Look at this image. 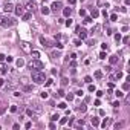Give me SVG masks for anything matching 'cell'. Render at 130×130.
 <instances>
[{
    "mask_svg": "<svg viewBox=\"0 0 130 130\" xmlns=\"http://www.w3.org/2000/svg\"><path fill=\"white\" fill-rule=\"evenodd\" d=\"M63 12H64V15H66V17H68V15H71V12H72V9H71V8H66V9H64V11H63Z\"/></svg>",
    "mask_w": 130,
    "mask_h": 130,
    "instance_id": "obj_15",
    "label": "cell"
},
{
    "mask_svg": "<svg viewBox=\"0 0 130 130\" xmlns=\"http://www.w3.org/2000/svg\"><path fill=\"white\" fill-rule=\"evenodd\" d=\"M60 124H66V118H61L60 119Z\"/></svg>",
    "mask_w": 130,
    "mask_h": 130,
    "instance_id": "obj_31",
    "label": "cell"
},
{
    "mask_svg": "<svg viewBox=\"0 0 130 130\" xmlns=\"http://www.w3.org/2000/svg\"><path fill=\"white\" fill-rule=\"evenodd\" d=\"M115 40H116V41H119V40H121V35H119V34H116V35H115Z\"/></svg>",
    "mask_w": 130,
    "mask_h": 130,
    "instance_id": "obj_25",
    "label": "cell"
},
{
    "mask_svg": "<svg viewBox=\"0 0 130 130\" xmlns=\"http://www.w3.org/2000/svg\"><path fill=\"white\" fill-rule=\"evenodd\" d=\"M44 2H46V0H44Z\"/></svg>",
    "mask_w": 130,
    "mask_h": 130,
    "instance_id": "obj_36",
    "label": "cell"
},
{
    "mask_svg": "<svg viewBox=\"0 0 130 130\" xmlns=\"http://www.w3.org/2000/svg\"><path fill=\"white\" fill-rule=\"evenodd\" d=\"M84 81H86V83H90V81H92V78H90V77H86V78H84Z\"/></svg>",
    "mask_w": 130,
    "mask_h": 130,
    "instance_id": "obj_28",
    "label": "cell"
},
{
    "mask_svg": "<svg viewBox=\"0 0 130 130\" xmlns=\"http://www.w3.org/2000/svg\"><path fill=\"white\" fill-rule=\"evenodd\" d=\"M31 54H32L34 58H38V57H40V52H38V51H31Z\"/></svg>",
    "mask_w": 130,
    "mask_h": 130,
    "instance_id": "obj_14",
    "label": "cell"
},
{
    "mask_svg": "<svg viewBox=\"0 0 130 130\" xmlns=\"http://www.w3.org/2000/svg\"><path fill=\"white\" fill-rule=\"evenodd\" d=\"M57 57H60L58 52H52V54H51V58H57Z\"/></svg>",
    "mask_w": 130,
    "mask_h": 130,
    "instance_id": "obj_19",
    "label": "cell"
},
{
    "mask_svg": "<svg viewBox=\"0 0 130 130\" xmlns=\"http://www.w3.org/2000/svg\"><path fill=\"white\" fill-rule=\"evenodd\" d=\"M78 34H80V38H81V40H84V38L87 37V32H86L84 29H81V31L78 29Z\"/></svg>",
    "mask_w": 130,
    "mask_h": 130,
    "instance_id": "obj_8",
    "label": "cell"
},
{
    "mask_svg": "<svg viewBox=\"0 0 130 130\" xmlns=\"http://www.w3.org/2000/svg\"><path fill=\"white\" fill-rule=\"evenodd\" d=\"M90 22H92V19H90V17H86V19H84V23H90Z\"/></svg>",
    "mask_w": 130,
    "mask_h": 130,
    "instance_id": "obj_22",
    "label": "cell"
},
{
    "mask_svg": "<svg viewBox=\"0 0 130 130\" xmlns=\"http://www.w3.org/2000/svg\"><path fill=\"white\" fill-rule=\"evenodd\" d=\"M6 71H8V66H6L5 63H0V72H3V74H5Z\"/></svg>",
    "mask_w": 130,
    "mask_h": 130,
    "instance_id": "obj_9",
    "label": "cell"
},
{
    "mask_svg": "<svg viewBox=\"0 0 130 130\" xmlns=\"http://www.w3.org/2000/svg\"><path fill=\"white\" fill-rule=\"evenodd\" d=\"M29 68L34 69V71H41V69H43V63H41L38 58H34V60L29 63Z\"/></svg>",
    "mask_w": 130,
    "mask_h": 130,
    "instance_id": "obj_3",
    "label": "cell"
},
{
    "mask_svg": "<svg viewBox=\"0 0 130 130\" xmlns=\"http://www.w3.org/2000/svg\"><path fill=\"white\" fill-rule=\"evenodd\" d=\"M61 8V2H55V3H52V11H57V9H60Z\"/></svg>",
    "mask_w": 130,
    "mask_h": 130,
    "instance_id": "obj_7",
    "label": "cell"
},
{
    "mask_svg": "<svg viewBox=\"0 0 130 130\" xmlns=\"http://www.w3.org/2000/svg\"><path fill=\"white\" fill-rule=\"evenodd\" d=\"M32 81L37 84H43L46 81V75L41 71H32Z\"/></svg>",
    "mask_w": 130,
    "mask_h": 130,
    "instance_id": "obj_1",
    "label": "cell"
},
{
    "mask_svg": "<svg viewBox=\"0 0 130 130\" xmlns=\"http://www.w3.org/2000/svg\"><path fill=\"white\" fill-rule=\"evenodd\" d=\"M32 8H34V3L28 2V3H26V9H32Z\"/></svg>",
    "mask_w": 130,
    "mask_h": 130,
    "instance_id": "obj_16",
    "label": "cell"
},
{
    "mask_svg": "<svg viewBox=\"0 0 130 130\" xmlns=\"http://www.w3.org/2000/svg\"><path fill=\"white\" fill-rule=\"evenodd\" d=\"M41 98H47V93L46 92H41Z\"/></svg>",
    "mask_w": 130,
    "mask_h": 130,
    "instance_id": "obj_33",
    "label": "cell"
},
{
    "mask_svg": "<svg viewBox=\"0 0 130 130\" xmlns=\"http://www.w3.org/2000/svg\"><path fill=\"white\" fill-rule=\"evenodd\" d=\"M98 14H100V12H98L96 9H92V17H98Z\"/></svg>",
    "mask_w": 130,
    "mask_h": 130,
    "instance_id": "obj_18",
    "label": "cell"
},
{
    "mask_svg": "<svg viewBox=\"0 0 130 130\" xmlns=\"http://www.w3.org/2000/svg\"><path fill=\"white\" fill-rule=\"evenodd\" d=\"M14 25V20L8 15H3V17H0V26H3V28H9Z\"/></svg>",
    "mask_w": 130,
    "mask_h": 130,
    "instance_id": "obj_2",
    "label": "cell"
},
{
    "mask_svg": "<svg viewBox=\"0 0 130 130\" xmlns=\"http://www.w3.org/2000/svg\"><path fill=\"white\" fill-rule=\"evenodd\" d=\"M40 41H41V44H43V46H51V44H49V41H47L46 38H43V37L40 38Z\"/></svg>",
    "mask_w": 130,
    "mask_h": 130,
    "instance_id": "obj_12",
    "label": "cell"
},
{
    "mask_svg": "<svg viewBox=\"0 0 130 130\" xmlns=\"http://www.w3.org/2000/svg\"><path fill=\"white\" fill-rule=\"evenodd\" d=\"M3 58H5V55H3V54H0V61H3Z\"/></svg>",
    "mask_w": 130,
    "mask_h": 130,
    "instance_id": "obj_34",
    "label": "cell"
},
{
    "mask_svg": "<svg viewBox=\"0 0 130 130\" xmlns=\"http://www.w3.org/2000/svg\"><path fill=\"white\" fill-rule=\"evenodd\" d=\"M58 118H60V116H58V115H52V118H51V119H52V121H57V119H58Z\"/></svg>",
    "mask_w": 130,
    "mask_h": 130,
    "instance_id": "obj_24",
    "label": "cell"
},
{
    "mask_svg": "<svg viewBox=\"0 0 130 130\" xmlns=\"http://www.w3.org/2000/svg\"><path fill=\"white\" fill-rule=\"evenodd\" d=\"M93 90H95V86L90 84V86H89V92H93Z\"/></svg>",
    "mask_w": 130,
    "mask_h": 130,
    "instance_id": "obj_29",
    "label": "cell"
},
{
    "mask_svg": "<svg viewBox=\"0 0 130 130\" xmlns=\"http://www.w3.org/2000/svg\"><path fill=\"white\" fill-rule=\"evenodd\" d=\"M100 58H101V60H104V58H106V54H104V52H101V54H100Z\"/></svg>",
    "mask_w": 130,
    "mask_h": 130,
    "instance_id": "obj_26",
    "label": "cell"
},
{
    "mask_svg": "<svg viewBox=\"0 0 130 130\" xmlns=\"http://www.w3.org/2000/svg\"><path fill=\"white\" fill-rule=\"evenodd\" d=\"M109 124H110V118H107V119H104V121H103V124H101V125H103V127H104V128H106V127H107V125H109Z\"/></svg>",
    "mask_w": 130,
    "mask_h": 130,
    "instance_id": "obj_13",
    "label": "cell"
},
{
    "mask_svg": "<svg viewBox=\"0 0 130 130\" xmlns=\"http://www.w3.org/2000/svg\"><path fill=\"white\" fill-rule=\"evenodd\" d=\"M110 63H116V57H110Z\"/></svg>",
    "mask_w": 130,
    "mask_h": 130,
    "instance_id": "obj_27",
    "label": "cell"
},
{
    "mask_svg": "<svg viewBox=\"0 0 130 130\" xmlns=\"http://www.w3.org/2000/svg\"><path fill=\"white\" fill-rule=\"evenodd\" d=\"M15 64H17V68H22V66H23V64H25V61H23L22 58H19V60L15 61Z\"/></svg>",
    "mask_w": 130,
    "mask_h": 130,
    "instance_id": "obj_11",
    "label": "cell"
},
{
    "mask_svg": "<svg viewBox=\"0 0 130 130\" xmlns=\"http://www.w3.org/2000/svg\"><path fill=\"white\" fill-rule=\"evenodd\" d=\"M5 84V80H0V86H3Z\"/></svg>",
    "mask_w": 130,
    "mask_h": 130,
    "instance_id": "obj_35",
    "label": "cell"
},
{
    "mask_svg": "<svg viewBox=\"0 0 130 130\" xmlns=\"http://www.w3.org/2000/svg\"><path fill=\"white\" fill-rule=\"evenodd\" d=\"M41 12H43V14H49V9L44 6V8H41Z\"/></svg>",
    "mask_w": 130,
    "mask_h": 130,
    "instance_id": "obj_20",
    "label": "cell"
},
{
    "mask_svg": "<svg viewBox=\"0 0 130 130\" xmlns=\"http://www.w3.org/2000/svg\"><path fill=\"white\" fill-rule=\"evenodd\" d=\"M23 9H25V8H23L22 5L14 6V11H15V14H17V15H23Z\"/></svg>",
    "mask_w": 130,
    "mask_h": 130,
    "instance_id": "obj_6",
    "label": "cell"
},
{
    "mask_svg": "<svg viewBox=\"0 0 130 130\" xmlns=\"http://www.w3.org/2000/svg\"><path fill=\"white\" fill-rule=\"evenodd\" d=\"M3 9H5L6 12H12V11H14V5H12V3H9V2H6Z\"/></svg>",
    "mask_w": 130,
    "mask_h": 130,
    "instance_id": "obj_5",
    "label": "cell"
},
{
    "mask_svg": "<svg viewBox=\"0 0 130 130\" xmlns=\"http://www.w3.org/2000/svg\"><path fill=\"white\" fill-rule=\"evenodd\" d=\"M57 95H58V96H63V95H64V92H63V90H58V93H57Z\"/></svg>",
    "mask_w": 130,
    "mask_h": 130,
    "instance_id": "obj_32",
    "label": "cell"
},
{
    "mask_svg": "<svg viewBox=\"0 0 130 130\" xmlns=\"http://www.w3.org/2000/svg\"><path fill=\"white\" fill-rule=\"evenodd\" d=\"M122 125H124V124H122V122H119V124H116V125H115V128H121Z\"/></svg>",
    "mask_w": 130,
    "mask_h": 130,
    "instance_id": "obj_30",
    "label": "cell"
},
{
    "mask_svg": "<svg viewBox=\"0 0 130 130\" xmlns=\"http://www.w3.org/2000/svg\"><path fill=\"white\" fill-rule=\"evenodd\" d=\"M95 77H96V78H101V77H103V72H101V71H96V72H95Z\"/></svg>",
    "mask_w": 130,
    "mask_h": 130,
    "instance_id": "obj_17",
    "label": "cell"
},
{
    "mask_svg": "<svg viewBox=\"0 0 130 130\" xmlns=\"http://www.w3.org/2000/svg\"><path fill=\"white\" fill-rule=\"evenodd\" d=\"M90 124H92L93 127H96V125H100V121H98V118H92V121H90Z\"/></svg>",
    "mask_w": 130,
    "mask_h": 130,
    "instance_id": "obj_10",
    "label": "cell"
},
{
    "mask_svg": "<svg viewBox=\"0 0 130 130\" xmlns=\"http://www.w3.org/2000/svg\"><path fill=\"white\" fill-rule=\"evenodd\" d=\"M29 19H31V14H25L23 15V20H29Z\"/></svg>",
    "mask_w": 130,
    "mask_h": 130,
    "instance_id": "obj_21",
    "label": "cell"
},
{
    "mask_svg": "<svg viewBox=\"0 0 130 130\" xmlns=\"http://www.w3.org/2000/svg\"><path fill=\"white\" fill-rule=\"evenodd\" d=\"M20 46H22V49H23V52H26V54H29L32 49H31V44L28 43V41H22L20 43Z\"/></svg>",
    "mask_w": 130,
    "mask_h": 130,
    "instance_id": "obj_4",
    "label": "cell"
},
{
    "mask_svg": "<svg viewBox=\"0 0 130 130\" xmlns=\"http://www.w3.org/2000/svg\"><path fill=\"white\" fill-rule=\"evenodd\" d=\"M115 95H116V96H122V92H121V90H116Z\"/></svg>",
    "mask_w": 130,
    "mask_h": 130,
    "instance_id": "obj_23",
    "label": "cell"
}]
</instances>
